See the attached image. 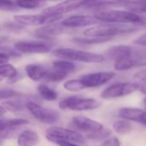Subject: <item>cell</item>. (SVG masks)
Instances as JSON below:
<instances>
[{"instance_id":"1","label":"cell","mask_w":146,"mask_h":146,"mask_svg":"<svg viewBox=\"0 0 146 146\" xmlns=\"http://www.w3.org/2000/svg\"><path fill=\"white\" fill-rule=\"evenodd\" d=\"M95 17L101 23H117V24H135L143 23V19L137 14L127 10H104L97 11Z\"/></svg>"},{"instance_id":"2","label":"cell","mask_w":146,"mask_h":146,"mask_svg":"<svg viewBox=\"0 0 146 146\" xmlns=\"http://www.w3.org/2000/svg\"><path fill=\"white\" fill-rule=\"evenodd\" d=\"M136 29L133 27L125 24L101 23L86 29L84 35L87 37H105L112 39L113 36L132 33Z\"/></svg>"},{"instance_id":"3","label":"cell","mask_w":146,"mask_h":146,"mask_svg":"<svg viewBox=\"0 0 146 146\" xmlns=\"http://www.w3.org/2000/svg\"><path fill=\"white\" fill-rule=\"evenodd\" d=\"M52 53L54 56L62 59L80 61L84 63H101L105 59V57L102 54L73 48H58L55 49Z\"/></svg>"},{"instance_id":"4","label":"cell","mask_w":146,"mask_h":146,"mask_svg":"<svg viewBox=\"0 0 146 146\" xmlns=\"http://www.w3.org/2000/svg\"><path fill=\"white\" fill-rule=\"evenodd\" d=\"M59 108L63 110L70 109L72 111H89L98 108L101 102L93 98H82L80 96H72L62 100Z\"/></svg>"},{"instance_id":"5","label":"cell","mask_w":146,"mask_h":146,"mask_svg":"<svg viewBox=\"0 0 146 146\" xmlns=\"http://www.w3.org/2000/svg\"><path fill=\"white\" fill-rule=\"evenodd\" d=\"M26 108L31 113V114L41 123L54 124L58 122L60 118V114L58 111L44 108L34 102H28Z\"/></svg>"},{"instance_id":"6","label":"cell","mask_w":146,"mask_h":146,"mask_svg":"<svg viewBox=\"0 0 146 146\" xmlns=\"http://www.w3.org/2000/svg\"><path fill=\"white\" fill-rule=\"evenodd\" d=\"M62 18L61 15L41 14V15H17L14 20L20 25L23 26H40L47 25L58 22Z\"/></svg>"},{"instance_id":"7","label":"cell","mask_w":146,"mask_h":146,"mask_svg":"<svg viewBox=\"0 0 146 146\" xmlns=\"http://www.w3.org/2000/svg\"><path fill=\"white\" fill-rule=\"evenodd\" d=\"M46 139L49 138H56L65 141H70L77 143H86V137L77 131L70 130L59 126H52L48 128L46 131Z\"/></svg>"},{"instance_id":"8","label":"cell","mask_w":146,"mask_h":146,"mask_svg":"<svg viewBox=\"0 0 146 146\" xmlns=\"http://www.w3.org/2000/svg\"><path fill=\"white\" fill-rule=\"evenodd\" d=\"M137 91L134 83H117L106 88L101 94L103 99H115L128 96Z\"/></svg>"},{"instance_id":"9","label":"cell","mask_w":146,"mask_h":146,"mask_svg":"<svg viewBox=\"0 0 146 146\" xmlns=\"http://www.w3.org/2000/svg\"><path fill=\"white\" fill-rule=\"evenodd\" d=\"M88 2L89 0H65V1L45 9L43 11V13L62 16L63 14L78 10L81 7H85Z\"/></svg>"},{"instance_id":"10","label":"cell","mask_w":146,"mask_h":146,"mask_svg":"<svg viewBox=\"0 0 146 146\" xmlns=\"http://www.w3.org/2000/svg\"><path fill=\"white\" fill-rule=\"evenodd\" d=\"M114 76V72L112 71H100L84 75L81 77L80 80L85 88H96L107 84L113 79Z\"/></svg>"},{"instance_id":"11","label":"cell","mask_w":146,"mask_h":146,"mask_svg":"<svg viewBox=\"0 0 146 146\" xmlns=\"http://www.w3.org/2000/svg\"><path fill=\"white\" fill-rule=\"evenodd\" d=\"M16 51L23 53H46L51 51V46L40 41L21 40L15 43Z\"/></svg>"},{"instance_id":"12","label":"cell","mask_w":146,"mask_h":146,"mask_svg":"<svg viewBox=\"0 0 146 146\" xmlns=\"http://www.w3.org/2000/svg\"><path fill=\"white\" fill-rule=\"evenodd\" d=\"M101 22L95 16L88 15H78L71 16L62 22V25L65 28H81V27H89L94 26Z\"/></svg>"},{"instance_id":"13","label":"cell","mask_w":146,"mask_h":146,"mask_svg":"<svg viewBox=\"0 0 146 146\" xmlns=\"http://www.w3.org/2000/svg\"><path fill=\"white\" fill-rule=\"evenodd\" d=\"M72 124L78 130L82 131L84 132L89 133L97 130L102 129L103 125L96 120L84 117V116H75L72 119Z\"/></svg>"},{"instance_id":"14","label":"cell","mask_w":146,"mask_h":146,"mask_svg":"<svg viewBox=\"0 0 146 146\" xmlns=\"http://www.w3.org/2000/svg\"><path fill=\"white\" fill-rule=\"evenodd\" d=\"M119 116L129 121H135L146 126V112L137 108H123L119 110Z\"/></svg>"},{"instance_id":"15","label":"cell","mask_w":146,"mask_h":146,"mask_svg":"<svg viewBox=\"0 0 146 146\" xmlns=\"http://www.w3.org/2000/svg\"><path fill=\"white\" fill-rule=\"evenodd\" d=\"M29 121L24 119H0V135L3 138H7L16 129L28 125Z\"/></svg>"},{"instance_id":"16","label":"cell","mask_w":146,"mask_h":146,"mask_svg":"<svg viewBox=\"0 0 146 146\" xmlns=\"http://www.w3.org/2000/svg\"><path fill=\"white\" fill-rule=\"evenodd\" d=\"M25 71L27 76L31 80L37 82L45 78L48 69L45 65L40 64H29L26 65Z\"/></svg>"},{"instance_id":"17","label":"cell","mask_w":146,"mask_h":146,"mask_svg":"<svg viewBox=\"0 0 146 146\" xmlns=\"http://www.w3.org/2000/svg\"><path fill=\"white\" fill-rule=\"evenodd\" d=\"M65 27H64L62 24H56L53 25L52 23L51 24H47L43 28L38 29L35 32V35L36 37L39 38H43V39H49L51 37L58 35L60 34H62L64 31Z\"/></svg>"},{"instance_id":"18","label":"cell","mask_w":146,"mask_h":146,"mask_svg":"<svg viewBox=\"0 0 146 146\" xmlns=\"http://www.w3.org/2000/svg\"><path fill=\"white\" fill-rule=\"evenodd\" d=\"M40 142V137L33 130L26 129L17 137L18 146H36Z\"/></svg>"},{"instance_id":"19","label":"cell","mask_w":146,"mask_h":146,"mask_svg":"<svg viewBox=\"0 0 146 146\" xmlns=\"http://www.w3.org/2000/svg\"><path fill=\"white\" fill-rule=\"evenodd\" d=\"M105 55L108 58H110L113 61H116L122 58L132 55V48L128 46H125V45L114 46L110 47L106 52Z\"/></svg>"},{"instance_id":"20","label":"cell","mask_w":146,"mask_h":146,"mask_svg":"<svg viewBox=\"0 0 146 146\" xmlns=\"http://www.w3.org/2000/svg\"><path fill=\"white\" fill-rule=\"evenodd\" d=\"M114 62V69L117 70H127L133 68L137 64H141V62L137 59L133 58L132 55L122 58Z\"/></svg>"},{"instance_id":"21","label":"cell","mask_w":146,"mask_h":146,"mask_svg":"<svg viewBox=\"0 0 146 146\" xmlns=\"http://www.w3.org/2000/svg\"><path fill=\"white\" fill-rule=\"evenodd\" d=\"M123 8L134 13H146V0H125Z\"/></svg>"},{"instance_id":"22","label":"cell","mask_w":146,"mask_h":146,"mask_svg":"<svg viewBox=\"0 0 146 146\" xmlns=\"http://www.w3.org/2000/svg\"><path fill=\"white\" fill-rule=\"evenodd\" d=\"M133 80L137 90L146 95V69L136 72L133 76Z\"/></svg>"},{"instance_id":"23","label":"cell","mask_w":146,"mask_h":146,"mask_svg":"<svg viewBox=\"0 0 146 146\" xmlns=\"http://www.w3.org/2000/svg\"><path fill=\"white\" fill-rule=\"evenodd\" d=\"M37 90H38L40 96H41V98L46 101L53 102L58 98V93L53 89H52L48 85H46V84H40L38 86Z\"/></svg>"},{"instance_id":"24","label":"cell","mask_w":146,"mask_h":146,"mask_svg":"<svg viewBox=\"0 0 146 146\" xmlns=\"http://www.w3.org/2000/svg\"><path fill=\"white\" fill-rule=\"evenodd\" d=\"M52 68L58 70H61V71L66 73V74H70V73H71L75 70L76 65L73 63L68 61L67 59H64V60L54 61L52 63Z\"/></svg>"},{"instance_id":"25","label":"cell","mask_w":146,"mask_h":146,"mask_svg":"<svg viewBox=\"0 0 146 146\" xmlns=\"http://www.w3.org/2000/svg\"><path fill=\"white\" fill-rule=\"evenodd\" d=\"M111 133H112V131L109 128L102 127L100 130L87 133L86 137L90 140H94V141H102V140H105L106 138H108L111 135Z\"/></svg>"},{"instance_id":"26","label":"cell","mask_w":146,"mask_h":146,"mask_svg":"<svg viewBox=\"0 0 146 146\" xmlns=\"http://www.w3.org/2000/svg\"><path fill=\"white\" fill-rule=\"evenodd\" d=\"M113 128L115 132L118 134H127L132 130V125L129 122V120L126 119H121V120H117L113 123Z\"/></svg>"},{"instance_id":"27","label":"cell","mask_w":146,"mask_h":146,"mask_svg":"<svg viewBox=\"0 0 146 146\" xmlns=\"http://www.w3.org/2000/svg\"><path fill=\"white\" fill-rule=\"evenodd\" d=\"M17 76V69L10 64H0V78H7L10 79H14Z\"/></svg>"},{"instance_id":"28","label":"cell","mask_w":146,"mask_h":146,"mask_svg":"<svg viewBox=\"0 0 146 146\" xmlns=\"http://www.w3.org/2000/svg\"><path fill=\"white\" fill-rule=\"evenodd\" d=\"M28 102L21 101L19 99L12 100V101H7L3 103V106L6 108V110H10L11 112H17L23 110L27 104Z\"/></svg>"},{"instance_id":"29","label":"cell","mask_w":146,"mask_h":146,"mask_svg":"<svg viewBox=\"0 0 146 146\" xmlns=\"http://www.w3.org/2000/svg\"><path fill=\"white\" fill-rule=\"evenodd\" d=\"M111 40L110 38H105V37H78L75 38L74 41L79 44H84V45H91V44H98V43H103L106 41H108Z\"/></svg>"},{"instance_id":"30","label":"cell","mask_w":146,"mask_h":146,"mask_svg":"<svg viewBox=\"0 0 146 146\" xmlns=\"http://www.w3.org/2000/svg\"><path fill=\"white\" fill-rule=\"evenodd\" d=\"M67 76H68V74H66V73H64L61 70L52 69V70H48L45 78L50 82H60V81L64 80Z\"/></svg>"},{"instance_id":"31","label":"cell","mask_w":146,"mask_h":146,"mask_svg":"<svg viewBox=\"0 0 146 146\" xmlns=\"http://www.w3.org/2000/svg\"><path fill=\"white\" fill-rule=\"evenodd\" d=\"M64 88L68 91H73V92H78L85 89L84 85L83 84L80 79H70L66 81L64 84Z\"/></svg>"},{"instance_id":"32","label":"cell","mask_w":146,"mask_h":146,"mask_svg":"<svg viewBox=\"0 0 146 146\" xmlns=\"http://www.w3.org/2000/svg\"><path fill=\"white\" fill-rule=\"evenodd\" d=\"M15 1L19 8L27 10L37 9L41 5V2L38 1V0H15Z\"/></svg>"},{"instance_id":"33","label":"cell","mask_w":146,"mask_h":146,"mask_svg":"<svg viewBox=\"0 0 146 146\" xmlns=\"http://www.w3.org/2000/svg\"><path fill=\"white\" fill-rule=\"evenodd\" d=\"M18 8L15 0H0V11H16Z\"/></svg>"},{"instance_id":"34","label":"cell","mask_w":146,"mask_h":146,"mask_svg":"<svg viewBox=\"0 0 146 146\" xmlns=\"http://www.w3.org/2000/svg\"><path fill=\"white\" fill-rule=\"evenodd\" d=\"M20 94L15 90H0V100L4 99H11L18 97Z\"/></svg>"},{"instance_id":"35","label":"cell","mask_w":146,"mask_h":146,"mask_svg":"<svg viewBox=\"0 0 146 146\" xmlns=\"http://www.w3.org/2000/svg\"><path fill=\"white\" fill-rule=\"evenodd\" d=\"M14 54H16V52L14 53L11 49H8V50L0 49V64L7 63L10 60V57Z\"/></svg>"},{"instance_id":"36","label":"cell","mask_w":146,"mask_h":146,"mask_svg":"<svg viewBox=\"0 0 146 146\" xmlns=\"http://www.w3.org/2000/svg\"><path fill=\"white\" fill-rule=\"evenodd\" d=\"M48 141L56 143L58 146H81L79 143L70 142V141H65V140H61V139H56V138H49L47 139Z\"/></svg>"},{"instance_id":"37","label":"cell","mask_w":146,"mask_h":146,"mask_svg":"<svg viewBox=\"0 0 146 146\" xmlns=\"http://www.w3.org/2000/svg\"><path fill=\"white\" fill-rule=\"evenodd\" d=\"M100 146H120V142L118 137H111L106 138Z\"/></svg>"},{"instance_id":"38","label":"cell","mask_w":146,"mask_h":146,"mask_svg":"<svg viewBox=\"0 0 146 146\" xmlns=\"http://www.w3.org/2000/svg\"><path fill=\"white\" fill-rule=\"evenodd\" d=\"M134 44L137 45V46H146V34L143 35L139 37H137L136 40H133Z\"/></svg>"},{"instance_id":"39","label":"cell","mask_w":146,"mask_h":146,"mask_svg":"<svg viewBox=\"0 0 146 146\" xmlns=\"http://www.w3.org/2000/svg\"><path fill=\"white\" fill-rule=\"evenodd\" d=\"M6 112H7L6 108H5L4 106H1V105H0V116H1V115H4Z\"/></svg>"},{"instance_id":"40","label":"cell","mask_w":146,"mask_h":146,"mask_svg":"<svg viewBox=\"0 0 146 146\" xmlns=\"http://www.w3.org/2000/svg\"><path fill=\"white\" fill-rule=\"evenodd\" d=\"M143 104H144V107H145V108H146V96H145L144 99H143Z\"/></svg>"},{"instance_id":"41","label":"cell","mask_w":146,"mask_h":146,"mask_svg":"<svg viewBox=\"0 0 146 146\" xmlns=\"http://www.w3.org/2000/svg\"><path fill=\"white\" fill-rule=\"evenodd\" d=\"M40 2H43V1H53V0H38Z\"/></svg>"},{"instance_id":"42","label":"cell","mask_w":146,"mask_h":146,"mask_svg":"<svg viewBox=\"0 0 146 146\" xmlns=\"http://www.w3.org/2000/svg\"><path fill=\"white\" fill-rule=\"evenodd\" d=\"M1 81H2V79H1V78H0V82H1Z\"/></svg>"},{"instance_id":"43","label":"cell","mask_w":146,"mask_h":146,"mask_svg":"<svg viewBox=\"0 0 146 146\" xmlns=\"http://www.w3.org/2000/svg\"><path fill=\"white\" fill-rule=\"evenodd\" d=\"M0 30H1V28H0Z\"/></svg>"},{"instance_id":"44","label":"cell","mask_w":146,"mask_h":146,"mask_svg":"<svg viewBox=\"0 0 146 146\" xmlns=\"http://www.w3.org/2000/svg\"><path fill=\"white\" fill-rule=\"evenodd\" d=\"M96 1H98V0H96Z\"/></svg>"}]
</instances>
